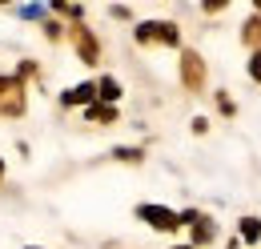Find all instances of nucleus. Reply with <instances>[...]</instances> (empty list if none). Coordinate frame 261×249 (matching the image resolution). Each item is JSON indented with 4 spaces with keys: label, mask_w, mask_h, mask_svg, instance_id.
<instances>
[{
    "label": "nucleus",
    "mask_w": 261,
    "mask_h": 249,
    "mask_svg": "<svg viewBox=\"0 0 261 249\" xmlns=\"http://www.w3.org/2000/svg\"><path fill=\"white\" fill-rule=\"evenodd\" d=\"M237 237H241V245H257L261 241V217H241L237 221Z\"/></svg>",
    "instance_id": "10"
},
{
    "label": "nucleus",
    "mask_w": 261,
    "mask_h": 249,
    "mask_svg": "<svg viewBox=\"0 0 261 249\" xmlns=\"http://www.w3.org/2000/svg\"><path fill=\"white\" fill-rule=\"evenodd\" d=\"M173 249H193V245H189V241H185V245H173Z\"/></svg>",
    "instance_id": "19"
},
{
    "label": "nucleus",
    "mask_w": 261,
    "mask_h": 249,
    "mask_svg": "<svg viewBox=\"0 0 261 249\" xmlns=\"http://www.w3.org/2000/svg\"><path fill=\"white\" fill-rule=\"evenodd\" d=\"M0 181H4V161H0Z\"/></svg>",
    "instance_id": "20"
},
{
    "label": "nucleus",
    "mask_w": 261,
    "mask_h": 249,
    "mask_svg": "<svg viewBox=\"0 0 261 249\" xmlns=\"http://www.w3.org/2000/svg\"><path fill=\"white\" fill-rule=\"evenodd\" d=\"M197 217H201V213H197V209H185V213H181V225H193Z\"/></svg>",
    "instance_id": "18"
},
{
    "label": "nucleus",
    "mask_w": 261,
    "mask_h": 249,
    "mask_svg": "<svg viewBox=\"0 0 261 249\" xmlns=\"http://www.w3.org/2000/svg\"><path fill=\"white\" fill-rule=\"evenodd\" d=\"M53 12H61V16H68L72 24H81V16H85V8H81V4H53Z\"/></svg>",
    "instance_id": "13"
},
{
    "label": "nucleus",
    "mask_w": 261,
    "mask_h": 249,
    "mask_svg": "<svg viewBox=\"0 0 261 249\" xmlns=\"http://www.w3.org/2000/svg\"><path fill=\"white\" fill-rule=\"evenodd\" d=\"M44 32H48V40H61V24H57V20H48V24H44Z\"/></svg>",
    "instance_id": "17"
},
{
    "label": "nucleus",
    "mask_w": 261,
    "mask_h": 249,
    "mask_svg": "<svg viewBox=\"0 0 261 249\" xmlns=\"http://www.w3.org/2000/svg\"><path fill=\"white\" fill-rule=\"evenodd\" d=\"M113 161H121V165H141V161H145V149H137V145H121V149H113Z\"/></svg>",
    "instance_id": "12"
},
{
    "label": "nucleus",
    "mask_w": 261,
    "mask_h": 249,
    "mask_svg": "<svg viewBox=\"0 0 261 249\" xmlns=\"http://www.w3.org/2000/svg\"><path fill=\"white\" fill-rule=\"evenodd\" d=\"M121 93H125V89H121L117 77H100V81H97V101H100V105H117Z\"/></svg>",
    "instance_id": "8"
},
{
    "label": "nucleus",
    "mask_w": 261,
    "mask_h": 249,
    "mask_svg": "<svg viewBox=\"0 0 261 249\" xmlns=\"http://www.w3.org/2000/svg\"><path fill=\"white\" fill-rule=\"evenodd\" d=\"M24 249H40V245H24Z\"/></svg>",
    "instance_id": "21"
},
{
    "label": "nucleus",
    "mask_w": 261,
    "mask_h": 249,
    "mask_svg": "<svg viewBox=\"0 0 261 249\" xmlns=\"http://www.w3.org/2000/svg\"><path fill=\"white\" fill-rule=\"evenodd\" d=\"M241 44H245L249 53H257V48H261V12L241 24Z\"/></svg>",
    "instance_id": "9"
},
{
    "label": "nucleus",
    "mask_w": 261,
    "mask_h": 249,
    "mask_svg": "<svg viewBox=\"0 0 261 249\" xmlns=\"http://www.w3.org/2000/svg\"><path fill=\"white\" fill-rule=\"evenodd\" d=\"M85 117H89V121L93 124H117V117H121V113H117V105H89V109H85Z\"/></svg>",
    "instance_id": "11"
},
{
    "label": "nucleus",
    "mask_w": 261,
    "mask_h": 249,
    "mask_svg": "<svg viewBox=\"0 0 261 249\" xmlns=\"http://www.w3.org/2000/svg\"><path fill=\"white\" fill-rule=\"evenodd\" d=\"M249 81H257V85H261V48H257V53H249Z\"/></svg>",
    "instance_id": "15"
},
{
    "label": "nucleus",
    "mask_w": 261,
    "mask_h": 249,
    "mask_svg": "<svg viewBox=\"0 0 261 249\" xmlns=\"http://www.w3.org/2000/svg\"><path fill=\"white\" fill-rule=\"evenodd\" d=\"M68 36H72V48H76V61L81 64H97L100 61V40L93 36L89 24H72Z\"/></svg>",
    "instance_id": "5"
},
{
    "label": "nucleus",
    "mask_w": 261,
    "mask_h": 249,
    "mask_svg": "<svg viewBox=\"0 0 261 249\" xmlns=\"http://www.w3.org/2000/svg\"><path fill=\"white\" fill-rule=\"evenodd\" d=\"M209 241H217V221L201 213V217H197L193 225H189V245H193V249H201V245H209Z\"/></svg>",
    "instance_id": "7"
},
{
    "label": "nucleus",
    "mask_w": 261,
    "mask_h": 249,
    "mask_svg": "<svg viewBox=\"0 0 261 249\" xmlns=\"http://www.w3.org/2000/svg\"><path fill=\"white\" fill-rule=\"evenodd\" d=\"M133 40L137 44H161V48H177L181 44V29L173 20H141L133 29Z\"/></svg>",
    "instance_id": "1"
},
{
    "label": "nucleus",
    "mask_w": 261,
    "mask_h": 249,
    "mask_svg": "<svg viewBox=\"0 0 261 249\" xmlns=\"http://www.w3.org/2000/svg\"><path fill=\"white\" fill-rule=\"evenodd\" d=\"M189 129H193L197 137H205V133H209V121H205V117H193V124H189Z\"/></svg>",
    "instance_id": "16"
},
{
    "label": "nucleus",
    "mask_w": 261,
    "mask_h": 249,
    "mask_svg": "<svg viewBox=\"0 0 261 249\" xmlns=\"http://www.w3.org/2000/svg\"><path fill=\"white\" fill-rule=\"evenodd\" d=\"M205 81H209V68L201 61V53L181 48V85H185V93H205Z\"/></svg>",
    "instance_id": "4"
},
{
    "label": "nucleus",
    "mask_w": 261,
    "mask_h": 249,
    "mask_svg": "<svg viewBox=\"0 0 261 249\" xmlns=\"http://www.w3.org/2000/svg\"><path fill=\"white\" fill-rule=\"evenodd\" d=\"M29 109V89H24V77H0V117H24Z\"/></svg>",
    "instance_id": "2"
},
{
    "label": "nucleus",
    "mask_w": 261,
    "mask_h": 249,
    "mask_svg": "<svg viewBox=\"0 0 261 249\" xmlns=\"http://www.w3.org/2000/svg\"><path fill=\"white\" fill-rule=\"evenodd\" d=\"M133 213H137V221H145V225H149V229H157V233H177V229H181V213H177V209H169V205L141 201Z\"/></svg>",
    "instance_id": "3"
},
{
    "label": "nucleus",
    "mask_w": 261,
    "mask_h": 249,
    "mask_svg": "<svg viewBox=\"0 0 261 249\" xmlns=\"http://www.w3.org/2000/svg\"><path fill=\"white\" fill-rule=\"evenodd\" d=\"M217 109H221V117H233V113H237V105H233L229 93H217Z\"/></svg>",
    "instance_id": "14"
},
{
    "label": "nucleus",
    "mask_w": 261,
    "mask_h": 249,
    "mask_svg": "<svg viewBox=\"0 0 261 249\" xmlns=\"http://www.w3.org/2000/svg\"><path fill=\"white\" fill-rule=\"evenodd\" d=\"M61 105L65 109H89V105H97V81H85V85H72L61 93Z\"/></svg>",
    "instance_id": "6"
}]
</instances>
